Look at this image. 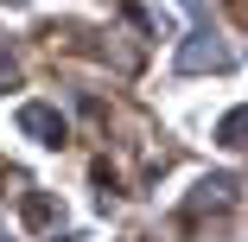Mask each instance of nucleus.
I'll use <instances>...</instances> for the list:
<instances>
[{"instance_id":"obj_1","label":"nucleus","mask_w":248,"mask_h":242,"mask_svg":"<svg viewBox=\"0 0 248 242\" xmlns=\"http://www.w3.org/2000/svg\"><path fill=\"white\" fill-rule=\"evenodd\" d=\"M235 58H229V45L210 32V26H191L185 38H178V70L185 77H204V70H229Z\"/></svg>"},{"instance_id":"obj_2","label":"nucleus","mask_w":248,"mask_h":242,"mask_svg":"<svg viewBox=\"0 0 248 242\" xmlns=\"http://www.w3.org/2000/svg\"><path fill=\"white\" fill-rule=\"evenodd\" d=\"M19 134H32L38 147H64V115L51 102H19Z\"/></svg>"},{"instance_id":"obj_3","label":"nucleus","mask_w":248,"mask_h":242,"mask_svg":"<svg viewBox=\"0 0 248 242\" xmlns=\"http://www.w3.org/2000/svg\"><path fill=\"white\" fill-rule=\"evenodd\" d=\"M235 198V178L223 172V178H204V185H197V198L185 204V217H204V210H217V204H229Z\"/></svg>"},{"instance_id":"obj_4","label":"nucleus","mask_w":248,"mask_h":242,"mask_svg":"<svg viewBox=\"0 0 248 242\" xmlns=\"http://www.w3.org/2000/svg\"><path fill=\"white\" fill-rule=\"evenodd\" d=\"M0 89H19V58L7 51V38H0Z\"/></svg>"},{"instance_id":"obj_5","label":"nucleus","mask_w":248,"mask_h":242,"mask_svg":"<svg viewBox=\"0 0 248 242\" xmlns=\"http://www.w3.org/2000/svg\"><path fill=\"white\" fill-rule=\"evenodd\" d=\"M217 134H223V147H229V153H235V147H242V109H229V115H223V128H217Z\"/></svg>"},{"instance_id":"obj_6","label":"nucleus","mask_w":248,"mask_h":242,"mask_svg":"<svg viewBox=\"0 0 248 242\" xmlns=\"http://www.w3.org/2000/svg\"><path fill=\"white\" fill-rule=\"evenodd\" d=\"M178 7H185V13H191L197 26H204V0H178Z\"/></svg>"}]
</instances>
